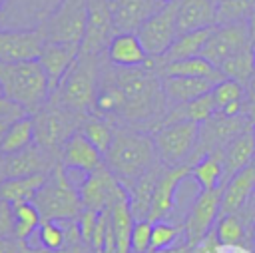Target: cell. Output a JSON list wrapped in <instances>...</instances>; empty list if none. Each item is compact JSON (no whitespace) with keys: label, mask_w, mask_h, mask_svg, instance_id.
I'll list each match as a JSON object with an SVG mask.
<instances>
[{"label":"cell","mask_w":255,"mask_h":253,"mask_svg":"<svg viewBox=\"0 0 255 253\" xmlns=\"http://www.w3.org/2000/svg\"><path fill=\"white\" fill-rule=\"evenodd\" d=\"M106 70L120 86L126 100L116 126H128L149 133L161 127L171 104L165 98L161 78L151 60L137 68H118L106 60Z\"/></svg>","instance_id":"cell-1"},{"label":"cell","mask_w":255,"mask_h":253,"mask_svg":"<svg viewBox=\"0 0 255 253\" xmlns=\"http://www.w3.org/2000/svg\"><path fill=\"white\" fill-rule=\"evenodd\" d=\"M106 167L129 189L143 173L159 163L153 135L128 126H116L110 149L104 155Z\"/></svg>","instance_id":"cell-2"},{"label":"cell","mask_w":255,"mask_h":253,"mask_svg":"<svg viewBox=\"0 0 255 253\" xmlns=\"http://www.w3.org/2000/svg\"><path fill=\"white\" fill-rule=\"evenodd\" d=\"M0 90L4 98L30 114L42 108L52 94L38 60L0 62Z\"/></svg>","instance_id":"cell-3"},{"label":"cell","mask_w":255,"mask_h":253,"mask_svg":"<svg viewBox=\"0 0 255 253\" xmlns=\"http://www.w3.org/2000/svg\"><path fill=\"white\" fill-rule=\"evenodd\" d=\"M102 62L104 56H92L82 54L66 74V78L60 82V86L50 94L66 108L80 112L84 116L96 114V96L100 88V76H102Z\"/></svg>","instance_id":"cell-4"},{"label":"cell","mask_w":255,"mask_h":253,"mask_svg":"<svg viewBox=\"0 0 255 253\" xmlns=\"http://www.w3.org/2000/svg\"><path fill=\"white\" fill-rule=\"evenodd\" d=\"M32 116L34 122V133H36V143L56 155L60 159L62 147L68 141L72 133H76L82 126V122L88 118L80 112H74L60 104L54 96L48 98V102L38 108Z\"/></svg>","instance_id":"cell-5"},{"label":"cell","mask_w":255,"mask_h":253,"mask_svg":"<svg viewBox=\"0 0 255 253\" xmlns=\"http://www.w3.org/2000/svg\"><path fill=\"white\" fill-rule=\"evenodd\" d=\"M32 203L38 207L42 219H54V221L76 219L84 209L80 191L62 163L54 167L48 181L40 187Z\"/></svg>","instance_id":"cell-6"},{"label":"cell","mask_w":255,"mask_h":253,"mask_svg":"<svg viewBox=\"0 0 255 253\" xmlns=\"http://www.w3.org/2000/svg\"><path fill=\"white\" fill-rule=\"evenodd\" d=\"M88 22V0H60L38 26L46 42L80 44Z\"/></svg>","instance_id":"cell-7"},{"label":"cell","mask_w":255,"mask_h":253,"mask_svg":"<svg viewBox=\"0 0 255 253\" xmlns=\"http://www.w3.org/2000/svg\"><path fill=\"white\" fill-rule=\"evenodd\" d=\"M151 135H153L159 163L163 167H175V165L187 163V159L191 157L199 137V124L173 122V124L161 126Z\"/></svg>","instance_id":"cell-8"},{"label":"cell","mask_w":255,"mask_h":253,"mask_svg":"<svg viewBox=\"0 0 255 253\" xmlns=\"http://www.w3.org/2000/svg\"><path fill=\"white\" fill-rule=\"evenodd\" d=\"M251 127H253V124L243 114L241 116H225V114L217 112L213 118L199 124L197 145H195L191 157L187 159V163L193 165L205 153L215 151V149H223L233 137H237L239 133H243L245 129H251Z\"/></svg>","instance_id":"cell-9"},{"label":"cell","mask_w":255,"mask_h":253,"mask_svg":"<svg viewBox=\"0 0 255 253\" xmlns=\"http://www.w3.org/2000/svg\"><path fill=\"white\" fill-rule=\"evenodd\" d=\"M137 38L141 40L149 58H161L173 40L177 38V0L163 4L157 12H153L139 28Z\"/></svg>","instance_id":"cell-10"},{"label":"cell","mask_w":255,"mask_h":253,"mask_svg":"<svg viewBox=\"0 0 255 253\" xmlns=\"http://www.w3.org/2000/svg\"><path fill=\"white\" fill-rule=\"evenodd\" d=\"M223 185L215 189H201L193 199L185 219H183V237L189 247H195L205 239V235L215 227L221 209Z\"/></svg>","instance_id":"cell-11"},{"label":"cell","mask_w":255,"mask_h":253,"mask_svg":"<svg viewBox=\"0 0 255 253\" xmlns=\"http://www.w3.org/2000/svg\"><path fill=\"white\" fill-rule=\"evenodd\" d=\"M78 191H80L82 205L86 209H94V211L112 209L114 203L128 197V189L106 167V163L100 165L98 169L86 173V177L78 185Z\"/></svg>","instance_id":"cell-12"},{"label":"cell","mask_w":255,"mask_h":253,"mask_svg":"<svg viewBox=\"0 0 255 253\" xmlns=\"http://www.w3.org/2000/svg\"><path fill=\"white\" fill-rule=\"evenodd\" d=\"M116 34L118 32L110 12V0H88V22L80 42V52L104 56Z\"/></svg>","instance_id":"cell-13"},{"label":"cell","mask_w":255,"mask_h":253,"mask_svg":"<svg viewBox=\"0 0 255 253\" xmlns=\"http://www.w3.org/2000/svg\"><path fill=\"white\" fill-rule=\"evenodd\" d=\"M245 46H249L247 22L215 24L211 36L207 38V42L201 50V56L219 68L227 58H231Z\"/></svg>","instance_id":"cell-14"},{"label":"cell","mask_w":255,"mask_h":253,"mask_svg":"<svg viewBox=\"0 0 255 253\" xmlns=\"http://www.w3.org/2000/svg\"><path fill=\"white\" fill-rule=\"evenodd\" d=\"M191 173V165L189 163H181L175 167H163L157 183H155V191H153V199H151V207L147 213V219L151 223L161 221V219H169L175 207V193L179 183L189 177Z\"/></svg>","instance_id":"cell-15"},{"label":"cell","mask_w":255,"mask_h":253,"mask_svg":"<svg viewBox=\"0 0 255 253\" xmlns=\"http://www.w3.org/2000/svg\"><path fill=\"white\" fill-rule=\"evenodd\" d=\"M46 44L40 28L30 30H0V62L38 60Z\"/></svg>","instance_id":"cell-16"},{"label":"cell","mask_w":255,"mask_h":253,"mask_svg":"<svg viewBox=\"0 0 255 253\" xmlns=\"http://www.w3.org/2000/svg\"><path fill=\"white\" fill-rule=\"evenodd\" d=\"M80 56V44H58V42H46L42 46V52L38 56V62L48 78L50 92H54L60 82L66 78L70 68Z\"/></svg>","instance_id":"cell-17"},{"label":"cell","mask_w":255,"mask_h":253,"mask_svg":"<svg viewBox=\"0 0 255 253\" xmlns=\"http://www.w3.org/2000/svg\"><path fill=\"white\" fill-rule=\"evenodd\" d=\"M60 163L68 171L90 173V171L98 169L100 165H104V153L78 129L64 143L62 155H60Z\"/></svg>","instance_id":"cell-18"},{"label":"cell","mask_w":255,"mask_h":253,"mask_svg":"<svg viewBox=\"0 0 255 253\" xmlns=\"http://www.w3.org/2000/svg\"><path fill=\"white\" fill-rule=\"evenodd\" d=\"M58 163H60V159L56 155H52L38 143H32L30 147H26L18 153L6 155V173H8V177L52 173Z\"/></svg>","instance_id":"cell-19"},{"label":"cell","mask_w":255,"mask_h":253,"mask_svg":"<svg viewBox=\"0 0 255 253\" xmlns=\"http://www.w3.org/2000/svg\"><path fill=\"white\" fill-rule=\"evenodd\" d=\"M161 8L155 0H110L116 32H137V28Z\"/></svg>","instance_id":"cell-20"},{"label":"cell","mask_w":255,"mask_h":253,"mask_svg":"<svg viewBox=\"0 0 255 253\" xmlns=\"http://www.w3.org/2000/svg\"><path fill=\"white\" fill-rule=\"evenodd\" d=\"M106 60L118 68H137L147 64L151 58L135 32H118L106 50Z\"/></svg>","instance_id":"cell-21"},{"label":"cell","mask_w":255,"mask_h":253,"mask_svg":"<svg viewBox=\"0 0 255 253\" xmlns=\"http://www.w3.org/2000/svg\"><path fill=\"white\" fill-rule=\"evenodd\" d=\"M253 195H255V161L251 165L239 169L233 177H229L225 181L219 215L239 211Z\"/></svg>","instance_id":"cell-22"},{"label":"cell","mask_w":255,"mask_h":253,"mask_svg":"<svg viewBox=\"0 0 255 253\" xmlns=\"http://www.w3.org/2000/svg\"><path fill=\"white\" fill-rule=\"evenodd\" d=\"M215 0H177V32H193L215 26Z\"/></svg>","instance_id":"cell-23"},{"label":"cell","mask_w":255,"mask_h":253,"mask_svg":"<svg viewBox=\"0 0 255 253\" xmlns=\"http://www.w3.org/2000/svg\"><path fill=\"white\" fill-rule=\"evenodd\" d=\"M153 68L159 74V78H169V76L207 78L213 84L225 80L223 72L217 66H213L209 60H205L203 56H191V58H183V60H175V62H167V64H153Z\"/></svg>","instance_id":"cell-24"},{"label":"cell","mask_w":255,"mask_h":253,"mask_svg":"<svg viewBox=\"0 0 255 253\" xmlns=\"http://www.w3.org/2000/svg\"><path fill=\"white\" fill-rule=\"evenodd\" d=\"M255 161V135L253 127L245 129L237 137H233L223 147V165H225V179L233 177L239 169L251 165Z\"/></svg>","instance_id":"cell-25"},{"label":"cell","mask_w":255,"mask_h":253,"mask_svg":"<svg viewBox=\"0 0 255 253\" xmlns=\"http://www.w3.org/2000/svg\"><path fill=\"white\" fill-rule=\"evenodd\" d=\"M161 86H163L165 98L173 106V104H185V102H191L203 94H209L215 84L207 78L169 76V78H161Z\"/></svg>","instance_id":"cell-26"},{"label":"cell","mask_w":255,"mask_h":253,"mask_svg":"<svg viewBox=\"0 0 255 253\" xmlns=\"http://www.w3.org/2000/svg\"><path fill=\"white\" fill-rule=\"evenodd\" d=\"M215 235L217 241L225 247H245L247 239H255V225L243 221V217L239 213H225L219 215V219L215 221Z\"/></svg>","instance_id":"cell-27"},{"label":"cell","mask_w":255,"mask_h":253,"mask_svg":"<svg viewBox=\"0 0 255 253\" xmlns=\"http://www.w3.org/2000/svg\"><path fill=\"white\" fill-rule=\"evenodd\" d=\"M211 32H213V26L177 34V38L173 40L169 50L161 58H151V62L153 64H167V62H175V60H183V58H191V56H201V50H203L207 38L211 36Z\"/></svg>","instance_id":"cell-28"},{"label":"cell","mask_w":255,"mask_h":253,"mask_svg":"<svg viewBox=\"0 0 255 253\" xmlns=\"http://www.w3.org/2000/svg\"><path fill=\"white\" fill-rule=\"evenodd\" d=\"M161 169H163V165L157 163L155 167H151L147 173H143L128 189L129 209H131V215H133L135 221L147 219V213H149V207H151V199H153V191H155V183H157V177H159Z\"/></svg>","instance_id":"cell-29"},{"label":"cell","mask_w":255,"mask_h":253,"mask_svg":"<svg viewBox=\"0 0 255 253\" xmlns=\"http://www.w3.org/2000/svg\"><path fill=\"white\" fill-rule=\"evenodd\" d=\"M189 177H193L201 189H215L225 185L227 179H225V165H223V149L209 151L201 159H197L191 165Z\"/></svg>","instance_id":"cell-30"},{"label":"cell","mask_w":255,"mask_h":253,"mask_svg":"<svg viewBox=\"0 0 255 253\" xmlns=\"http://www.w3.org/2000/svg\"><path fill=\"white\" fill-rule=\"evenodd\" d=\"M50 173H34V175H22V177H6L0 183V199L8 203H22V201H34L40 187L48 181Z\"/></svg>","instance_id":"cell-31"},{"label":"cell","mask_w":255,"mask_h":253,"mask_svg":"<svg viewBox=\"0 0 255 253\" xmlns=\"http://www.w3.org/2000/svg\"><path fill=\"white\" fill-rule=\"evenodd\" d=\"M32 143H36L34 122H32L30 114H24L8 126V129H6V133L0 141V153L2 155H12V153H18V151L30 147Z\"/></svg>","instance_id":"cell-32"},{"label":"cell","mask_w":255,"mask_h":253,"mask_svg":"<svg viewBox=\"0 0 255 253\" xmlns=\"http://www.w3.org/2000/svg\"><path fill=\"white\" fill-rule=\"evenodd\" d=\"M133 215L129 209V195L114 203L112 207V227L116 237V253H131V231H133Z\"/></svg>","instance_id":"cell-33"},{"label":"cell","mask_w":255,"mask_h":253,"mask_svg":"<svg viewBox=\"0 0 255 253\" xmlns=\"http://www.w3.org/2000/svg\"><path fill=\"white\" fill-rule=\"evenodd\" d=\"M28 245L34 247V249H44V251H58V249L66 247L64 221L42 219V223L36 229V233L28 239Z\"/></svg>","instance_id":"cell-34"},{"label":"cell","mask_w":255,"mask_h":253,"mask_svg":"<svg viewBox=\"0 0 255 253\" xmlns=\"http://www.w3.org/2000/svg\"><path fill=\"white\" fill-rule=\"evenodd\" d=\"M80 131L106 155V151L110 149L112 145V139H114V131H116V124L104 116H88L82 126H80Z\"/></svg>","instance_id":"cell-35"},{"label":"cell","mask_w":255,"mask_h":253,"mask_svg":"<svg viewBox=\"0 0 255 253\" xmlns=\"http://www.w3.org/2000/svg\"><path fill=\"white\" fill-rule=\"evenodd\" d=\"M219 70L223 72L225 78H231V80H237L239 84L247 86L249 80L253 78L255 74V52L251 46H245L243 50H239L237 54H233L231 58H227Z\"/></svg>","instance_id":"cell-36"},{"label":"cell","mask_w":255,"mask_h":253,"mask_svg":"<svg viewBox=\"0 0 255 253\" xmlns=\"http://www.w3.org/2000/svg\"><path fill=\"white\" fill-rule=\"evenodd\" d=\"M12 211H14V237L18 241L26 243L36 233V229L40 227L42 215L32 201L12 203Z\"/></svg>","instance_id":"cell-37"},{"label":"cell","mask_w":255,"mask_h":253,"mask_svg":"<svg viewBox=\"0 0 255 253\" xmlns=\"http://www.w3.org/2000/svg\"><path fill=\"white\" fill-rule=\"evenodd\" d=\"M255 12V0H217L215 24H233L247 22Z\"/></svg>","instance_id":"cell-38"},{"label":"cell","mask_w":255,"mask_h":253,"mask_svg":"<svg viewBox=\"0 0 255 253\" xmlns=\"http://www.w3.org/2000/svg\"><path fill=\"white\" fill-rule=\"evenodd\" d=\"M183 235V225L173 223L169 219H161L153 223L151 229V247L149 251H159V249H169L173 245H179V237Z\"/></svg>","instance_id":"cell-39"},{"label":"cell","mask_w":255,"mask_h":253,"mask_svg":"<svg viewBox=\"0 0 255 253\" xmlns=\"http://www.w3.org/2000/svg\"><path fill=\"white\" fill-rule=\"evenodd\" d=\"M211 98H213L215 108H217V112H219L221 108H225V106L231 104V102L245 100V86L239 84L237 80L225 78V80L217 82V84L211 88Z\"/></svg>","instance_id":"cell-40"},{"label":"cell","mask_w":255,"mask_h":253,"mask_svg":"<svg viewBox=\"0 0 255 253\" xmlns=\"http://www.w3.org/2000/svg\"><path fill=\"white\" fill-rule=\"evenodd\" d=\"M151 229L153 223L149 219H139L133 223L131 231V253H147L151 247Z\"/></svg>","instance_id":"cell-41"},{"label":"cell","mask_w":255,"mask_h":253,"mask_svg":"<svg viewBox=\"0 0 255 253\" xmlns=\"http://www.w3.org/2000/svg\"><path fill=\"white\" fill-rule=\"evenodd\" d=\"M98 213L100 211H94V209H82V213L76 217L78 221V229H80V235H82V241L84 245L90 247V241H92V235H94V229H96V221H98Z\"/></svg>","instance_id":"cell-42"},{"label":"cell","mask_w":255,"mask_h":253,"mask_svg":"<svg viewBox=\"0 0 255 253\" xmlns=\"http://www.w3.org/2000/svg\"><path fill=\"white\" fill-rule=\"evenodd\" d=\"M0 237H14V211L12 203L0 199Z\"/></svg>","instance_id":"cell-43"},{"label":"cell","mask_w":255,"mask_h":253,"mask_svg":"<svg viewBox=\"0 0 255 253\" xmlns=\"http://www.w3.org/2000/svg\"><path fill=\"white\" fill-rule=\"evenodd\" d=\"M243 114L249 118V122L255 126V74L245 86V100H243Z\"/></svg>","instance_id":"cell-44"},{"label":"cell","mask_w":255,"mask_h":253,"mask_svg":"<svg viewBox=\"0 0 255 253\" xmlns=\"http://www.w3.org/2000/svg\"><path fill=\"white\" fill-rule=\"evenodd\" d=\"M24 114H26V112H24L18 104H14V102H10L8 98L0 96V118H6V116L20 118V116H24Z\"/></svg>","instance_id":"cell-45"},{"label":"cell","mask_w":255,"mask_h":253,"mask_svg":"<svg viewBox=\"0 0 255 253\" xmlns=\"http://www.w3.org/2000/svg\"><path fill=\"white\" fill-rule=\"evenodd\" d=\"M0 253H24V241L16 237H0Z\"/></svg>","instance_id":"cell-46"},{"label":"cell","mask_w":255,"mask_h":253,"mask_svg":"<svg viewBox=\"0 0 255 253\" xmlns=\"http://www.w3.org/2000/svg\"><path fill=\"white\" fill-rule=\"evenodd\" d=\"M147 253H193V247H189L187 243H179V245H173V247H169V249L147 251Z\"/></svg>","instance_id":"cell-47"},{"label":"cell","mask_w":255,"mask_h":253,"mask_svg":"<svg viewBox=\"0 0 255 253\" xmlns=\"http://www.w3.org/2000/svg\"><path fill=\"white\" fill-rule=\"evenodd\" d=\"M247 34H249V46L255 52V12L247 18Z\"/></svg>","instance_id":"cell-48"},{"label":"cell","mask_w":255,"mask_h":253,"mask_svg":"<svg viewBox=\"0 0 255 253\" xmlns=\"http://www.w3.org/2000/svg\"><path fill=\"white\" fill-rule=\"evenodd\" d=\"M14 120H16L14 116H6V118H0V141H2V137H4V133H6V129H8V126H10Z\"/></svg>","instance_id":"cell-49"},{"label":"cell","mask_w":255,"mask_h":253,"mask_svg":"<svg viewBox=\"0 0 255 253\" xmlns=\"http://www.w3.org/2000/svg\"><path fill=\"white\" fill-rule=\"evenodd\" d=\"M6 177H8V173H6V155L0 153V183H2Z\"/></svg>","instance_id":"cell-50"},{"label":"cell","mask_w":255,"mask_h":253,"mask_svg":"<svg viewBox=\"0 0 255 253\" xmlns=\"http://www.w3.org/2000/svg\"><path fill=\"white\" fill-rule=\"evenodd\" d=\"M155 2H157V4H161V6H163V4H167V2H171V0H155Z\"/></svg>","instance_id":"cell-51"},{"label":"cell","mask_w":255,"mask_h":253,"mask_svg":"<svg viewBox=\"0 0 255 253\" xmlns=\"http://www.w3.org/2000/svg\"><path fill=\"white\" fill-rule=\"evenodd\" d=\"M4 4H6V0H0V12H2V8H4Z\"/></svg>","instance_id":"cell-52"},{"label":"cell","mask_w":255,"mask_h":253,"mask_svg":"<svg viewBox=\"0 0 255 253\" xmlns=\"http://www.w3.org/2000/svg\"><path fill=\"white\" fill-rule=\"evenodd\" d=\"M253 135H255V126H253Z\"/></svg>","instance_id":"cell-53"},{"label":"cell","mask_w":255,"mask_h":253,"mask_svg":"<svg viewBox=\"0 0 255 253\" xmlns=\"http://www.w3.org/2000/svg\"><path fill=\"white\" fill-rule=\"evenodd\" d=\"M0 96H2V90H0Z\"/></svg>","instance_id":"cell-54"},{"label":"cell","mask_w":255,"mask_h":253,"mask_svg":"<svg viewBox=\"0 0 255 253\" xmlns=\"http://www.w3.org/2000/svg\"><path fill=\"white\" fill-rule=\"evenodd\" d=\"M215 2H217V0H215Z\"/></svg>","instance_id":"cell-55"}]
</instances>
